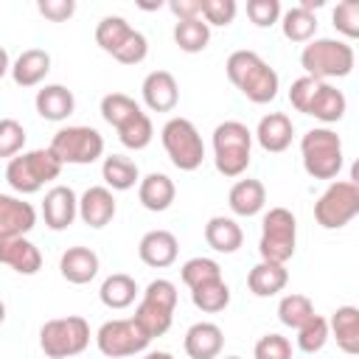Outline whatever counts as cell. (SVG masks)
<instances>
[{"instance_id": "1", "label": "cell", "mask_w": 359, "mask_h": 359, "mask_svg": "<svg viewBox=\"0 0 359 359\" xmlns=\"http://www.w3.org/2000/svg\"><path fill=\"white\" fill-rule=\"evenodd\" d=\"M224 70H227V79L252 104H269L280 90V79L275 67H269L255 50H233L224 62Z\"/></svg>"}, {"instance_id": "2", "label": "cell", "mask_w": 359, "mask_h": 359, "mask_svg": "<svg viewBox=\"0 0 359 359\" xmlns=\"http://www.w3.org/2000/svg\"><path fill=\"white\" fill-rule=\"evenodd\" d=\"M353 48L342 39H331V36H320L306 42L303 53H300V65L306 70V76L317 79V81H328V79H342L353 70Z\"/></svg>"}, {"instance_id": "3", "label": "cell", "mask_w": 359, "mask_h": 359, "mask_svg": "<svg viewBox=\"0 0 359 359\" xmlns=\"http://www.w3.org/2000/svg\"><path fill=\"white\" fill-rule=\"evenodd\" d=\"M303 168L314 180H334L342 171V140L328 126H314L300 137Z\"/></svg>"}, {"instance_id": "4", "label": "cell", "mask_w": 359, "mask_h": 359, "mask_svg": "<svg viewBox=\"0 0 359 359\" xmlns=\"http://www.w3.org/2000/svg\"><path fill=\"white\" fill-rule=\"evenodd\" d=\"M252 132L241 121H224L213 129V163L224 177H241L250 165Z\"/></svg>"}, {"instance_id": "5", "label": "cell", "mask_w": 359, "mask_h": 359, "mask_svg": "<svg viewBox=\"0 0 359 359\" xmlns=\"http://www.w3.org/2000/svg\"><path fill=\"white\" fill-rule=\"evenodd\" d=\"M62 174V163L53 157L50 149H31L20 151L6 165V182L17 194H36L45 182L56 180Z\"/></svg>"}, {"instance_id": "6", "label": "cell", "mask_w": 359, "mask_h": 359, "mask_svg": "<svg viewBox=\"0 0 359 359\" xmlns=\"http://www.w3.org/2000/svg\"><path fill=\"white\" fill-rule=\"evenodd\" d=\"M174 309H177V286L165 278H157L143 289V297H140L132 317L154 339V337H163L171 328Z\"/></svg>"}, {"instance_id": "7", "label": "cell", "mask_w": 359, "mask_h": 359, "mask_svg": "<svg viewBox=\"0 0 359 359\" xmlns=\"http://www.w3.org/2000/svg\"><path fill=\"white\" fill-rule=\"evenodd\" d=\"M90 345V325L84 317H56L39 328V348L48 359H70L79 356Z\"/></svg>"}, {"instance_id": "8", "label": "cell", "mask_w": 359, "mask_h": 359, "mask_svg": "<svg viewBox=\"0 0 359 359\" xmlns=\"http://www.w3.org/2000/svg\"><path fill=\"white\" fill-rule=\"evenodd\" d=\"M294 244H297L294 213L286 208H269L264 213V222H261V241H258L261 261L286 264L294 255Z\"/></svg>"}, {"instance_id": "9", "label": "cell", "mask_w": 359, "mask_h": 359, "mask_svg": "<svg viewBox=\"0 0 359 359\" xmlns=\"http://www.w3.org/2000/svg\"><path fill=\"white\" fill-rule=\"evenodd\" d=\"M48 149L62 165H90L104 154V137L93 126H62Z\"/></svg>"}, {"instance_id": "10", "label": "cell", "mask_w": 359, "mask_h": 359, "mask_svg": "<svg viewBox=\"0 0 359 359\" xmlns=\"http://www.w3.org/2000/svg\"><path fill=\"white\" fill-rule=\"evenodd\" d=\"M163 149L168 154V160L180 168V171H196L205 160V143L202 135L196 132V126L188 118H168L163 132H160Z\"/></svg>"}, {"instance_id": "11", "label": "cell", "mask_w": 359, "mask_h": 359, "mask_svg": "<svg viewBox=\"0 0 359 359\" xmlns=\"http://www.w3.org/2000/svg\"><path fill=\"white\" fill-rule=\"evenodd\" d=\"M359 213V185L353 180H337L331 182L320 199L314 202V219L325 230L345 227Z\"/></svg>"}, {"instance_id": "12", "label": "cell", "mask_w": 359, "mask_h": 359, "mask_svg": "<svg viewBox=\"0 0 359 359\" xmlns=\"http://www.w3.org/2000/svg\"><path fill=\"white\" fill-rule=\"evenodd\" d=\"M151 342V337L135 323V317L126 320H107L98 334H95V345L104 356L109 359H123V356H135L140 351H146V345Z\"/></svg>"}, {"instance_id": "13", "label": "cell", "mask_w": 359, "mask_h": 359, "mask_svg": "<svg viewBox=\"0 0 359 359\" xmlns=\"http://www.w3.org/2000/svg\"><path fill=\"white\" fill-rule=\"evenodd\" d=\"M79 216V196L70 185H53L42 199V219L50 230H67Z\"/></svg>"}, {"instance_id": "14", "label": "cell", "mask_w": 359, "mask_h": 359, "mask_svg": "<svg viewBox=\"0 0 359 359\" xmlns=\"http://www.w3.org/2000/svg\"><path fill=\"white\" fill-rule=\"evenodd\" d=\"M115 210L118 205L107 185H93L79 196V219L93 230L107 227L115 219Z\"/></svg>"}, {"instance_id": "15", "label": "cell", "mask_w": 359, "mask_h": 359, "mask_svg": "<svg viewBox=\"0 0 359 359\" xmlns=\"http://www.w3.org/2000/svg\"><path fill=\"white\" fill-rule=\"evenodd\" d=\"M36 224V210L31 202H22V196L0 194V238L8 236H25Z\"/></svg>"}, {"instance_id": "16", "label": "cell", "mask_w": 359, "mask_h": 359, "mask_svg": "<svg viewBox=\"0 0 359 359\" xmlns=\"http://www.w3.org/2000/svg\"><path fill=\"white\" fill-rule=\"evenodd\" d=\"M143 104L151 109V112H171L180 101V87H177V79L168 73V70H151L146 79H143Z\"/></svg>"}, {"instance_id": "17", "label": "cell", "mask_w": 359, "mask_h": 359, "mask_svg": "<svg viewBox=\"0 0 359 359\" xmlns=\"http://www.w3.org/2000/svg\"><path fill=\"white\" fill-rule=\"evenodd\" d=\"M0 264L11 266L20 275H36L42 269V255L34 241L25 236H8L0 238Z\"/></svg>"}, {"instance_id": "18", "label": "cell", "mask_w": 359, "mask_h": 359, "mask_svg": "<svg viewBox=\"0 0 359 359\" xmlns=\"http://www.w3.org/2000/svg\"><path fill=\"white\" fill-rule=\"evenodd\" d=\"M348 109V98L342 90H337L334 84L328 81H317L314 93L309 95V104L303 109V115H311L323 123H337Z\"/></svg>"}, {"instance_id": "19", "label": "cell", "mask_w": 359, "mask_h": 359, "mask_svg": "<svg viewBox=\"0 0 359 359\" xmlns=\"http://www.w3.org/2000/svg\"><path fill=\"white\" fill-rule=\"evenodd\" d=\"M252 137L258 140V146H261L264 151L280 154V151H286V149L292 146L294 123H292L289 115H283V112H269V115H264V118L258 121Z\"/></svg>"}, {"instance_id": "20", "label": "cell", "mask_w": 359, "mask_h": 359, "mask_svg": "<svg viewBox=\"0 0 359 359\" xmlns=\"http://www.w3.org/2000/svg\"><path fill=\"white\" fill-rule=\"evenodd\" d=\"M182 348L191 359H219L224 348V331L216 323H194L185 331Z\"/></svg>"}, {"instance_id": "21", "label": "cell", "mask_w": 359, "mask_h": 359, "mask_svg": "<svg viewBox=\"0 0 359 359\" xmlns=\"http://www.w3.org/2000/svg\"><path fill=\"white\" fill-rule=\"evenodd\" d=\"M177 252H180V244H177V236L168 233V230H149L140 244H137V255L146 266H154V269H163V266H171L177 261Z\"/></svg>"}, {"instance_id": "22", "label": "cell", "mask_w": 359, "mask_h": 359, "mask_svg": "<svg viewBox=\"0 0 359 359\" xmlns=\"http://www.w3.org/2000/svg\"><path fill=\"white\" fill-rule=\"evenodd\" d=\"M59 272L67 283L84 286L98 275V255L90 247H67L59 258Z\"/></svg>"}, {"instance_id": "23", "label": "cell", "mask_w": 359, "mask_h": 359, "mask_svg": "<svg viewBox=\"0 0 359 359\" xmlns=\"http://www.w3.org/2000/svg\"><path fill=\"white\" fill-rule=\"evenodd\" d=\"M34 107H36L39 118L59 123V121H65V118L73 115L76 98H73V93H70L65 84H45L42 90H36Z\"/></svg>"}, {"instance_id": "24", "label": "cell", "mask_w": 359, "mask_h": 359, "mask_svg": "<svg viewBox=\"0 0 359 359\" xmlns=\"http://www.w3.org/2000/svg\"><path fill=\"white\" fill-rule=\"evenodd\" d=\"M48 70H50V53L42 48H28L14 59L8 73L17 87H36L48 76Z\"/></svg>"}, {"instance_id": "25", "label": "cell", "mask_w": 359, "mask_h": 359, "mask_svg": "<svg viewBox=\"0 0 359 359\" xmlns=\"http://www.w3.org/2000/svg\"><path fill=\"white\" fill-rule=\"evenodd\" d=\"M174 196H177V188H174L171 177H165V174H160V171H151V174H146V177L137 182V199H140V205H143L146 210H151V213L168 210L171 202H174Z\"/></svg>"}, {"instance_id": "26", "label": "cell", "mask_w": 359, "mask_h": 359, "mask_svg": "<svg viewBox=\"0 0 359 359\" xmlns=\"http://www.w3.org/2000/svg\"><path fill=\"white\" fill-rule=\"evenodd\" d=\"M227 205H230V210L236 216H255V213H261L264 205H266V188H264V182L261 180H252V177L238 180L230 188V194H227Z\"/></svg>"}, {"instance_id": "27", "label": "cell", "mask_w": 359, "mask_h": 359, "mask_svg": "<svg viewBox=\"0 0 359 359\" xmlns=\"http://www.w3.org/2000/svg\"><path fill=\"white\" fill-rule=\"evenodd\" d=\"M289 283V272L286 264H272V261H258L250 275H247V286L255 297H272L278 292H283V286Z\"/></svg>"}, {"instance_id": "28", "label": "cell", "mask_w": 359, "mask_h": 359, "mask_svg": "<svg viewBox=\"0 0 359 359\" xmlns=\"http://www.w3.org/2000/svg\"><path fill=\"white\" fill-rule=\"evenodd\" d=\"M328 334H334L337 345L345 353H359V309L356 306H339L328 320Z\"/></svg>"}, {"instance_id": "29", "label": "cell", "mask_w": 359, "mask_h": 359, "mask_svg": "<svg viewBox=\"0 0 359 359\" xmlns=\"http://www.w3.org/2000/svg\"><path fill=\"white\" fill-rule=\"evenodd\" d=\"M205 241H208L210 250L230 255V252H236L241 247L244 233H241V227H238L236 219H230V216H213L205 224Z\"/></svg>"}, {"instance_id": "30", "label": "cell", "mask_w": 359, "mask_h": 359, "mask_svg": "<svg viewBox=\"0 0 359 359\" xmlns=\"http://www.w3.org/2000/svg\"><path fill=\"white\" fill-rule=\"evenodd\" d=\"M101 177H104V182H107L109 191H129V188H135V185L140 182L137 165H135L129 157H123V154H109V157H104Z\"/></svg>"}, {"instance_id": "31", "label": "cell", "mask_w": 359, "mask_h": 359, "mask_svg": "<svg viewBox=\"0 0 359 359\" xmlns=\"http://www.w3.org/2000/svg\"><path fill=\"white\" fill-rule=\"evenodd\" d=\"M137 292H140V289H137L135 278H129V275H123V272H115V275H109V278L101 283L98 297H101V303H104L107 309L121 311V309H126V306L135 303Z\"/></svg>"}, {"instance_id": "32", "label": "cell", "mask_w": 359, "mask_h": 359, "mask_svg": "<svg viewBox=\"0 0 359 359\" xmlns=\"http://www.w3.org/2000/svg\"><path fill=\"white\" fill-rule=\"evenodd\" d=\"M174 42L180 50L185 53H199L208 48L210 42V28L202 17H194V20H177L174 25Z\"/></svg>"}, {"instance_id": "33", "label": "cell", "mask_w": 359, "mask_h": 359, "mask_svg": "<svg viewBox=\"0 0 359 359\" xmlns=\"http://www.w3.org/2000/svg\"><path fill=\"white\" fill-rule=\"evenodd\" d=\"M280 28L289 42H311L317 34V14H311L300 6H292L289 11H283Z\"/></svg>"}, {"instance_id": "34", "label": "cell", "mask_w": 359, "mask_h": 359, "mask_svg": "<svg viewBox=\"0 0 359 359\" xmlns=\"http://www.w3.org/2000/svg\"><path fill=\"white\" fill-rule=\"evenodd\" d=\"M132 31H135V28H132L123 17L109 14V17H101V22L95 25V42H98V48H101V50L115 53V50L129 39V34H132Z\"/></svg>"}, {"instance_id": "35", "label": "cell", "mask_w": 359, "mask_h": 359, "mask_svg": "<svg viewBox=\"0 0 359 359\" xmlns=\"http://www.w3.org/2000/svg\"><path fill=\"white\" fill-rule=\"evenodd\" d=\"M140 112V104L135 98H129L126 93H107L101 98V118L112 126V129H121L132 115Z\"/></svg>"}, {"instance_id": "36", "label": "cell", "mask_w": 359, "mask_h": 359, "mask_svg": "<svg viewBox=\"0 0 359 359\" xmlns=\"http://www.w3.org/2000/svg\"><path fill=\"white\" fill-rule=\"evenodd\" d=\"M118 132V140L126 146V149H132V151H140V149H146L149 143H151V137H154V126H151V121H149V115L140 109L137 115H132L121 129H115Z\"/></svg>"}, {"instance_id": "37", "label": "cell", "mask_w": 359, "mask_h": 359, "mask_svg": "<svg viewBox=\"0 0 359 359\" xmlns=\"http://www.w3.org/2000/svg\"><path fill=\"white\" fill-rule=\"evenodd\" d=\"M191 300L199 311L205 314H216V311H224L227 303H230V286L224 280H213V283H205V286H196L191 289Z\"/></svg>"}, {"instance_id": "38", "label": "cell", "mask_w": 359, "mask_h": 359, "mask_svg": "<svg viewBox=\"0 0 359 359\" xmlns=\"http://www.w3.org/2000/svg\"><path fill=\"white\" fill-rule=\"evenodd\" d=\"M314 317V306L306 294H283L280 303H278V320L286 325V328H300L306 325L309 320Z\"/></svg>"}, {"instance_id": "39", "label": "cell", "mask_w": 359, "mask_h": 359, "mask_svg": "<svg viewBox=\"0 0 359 359\" xmlns=\"http://www.w3.org/2000/svg\"><path fill=\"white\" fill-rule=\"evenodd\" d=\"M182 275V283L188 289H196V286H205V283H213V280H222V266L213 261V258H191L182 264L180 269Z\"/></svg>"}, {"instance_id": "40", "label": "cell", "mask_w": 359, "mask_h": 359, "mask_svg": "<svg viewBox=\"0 0 359 359\" xmlns=\"http://www.w3.org/2000/svg\"><path fill=\"white\" fill-rule=\"evenodd\" d=\"M328 320L325 317H320V314H314L306 325H300L297 328V348L303 351V353H317V351H323V345L328 342Z\"/></svg>"}, {"instance_id": "41", "label": "cell", "mask_w": 359, "mask_h": 359, "mask_svg": "<svg viewBox=\"0 0 359 359\" xmlns=\"http://www.w3.org/2000/svg\"><path fill=\"white\" fill-rule=\"evenodd\" d=\"M25 146V129L14 118H0V157H17Z\"/></svg>"}, {"instance_id": "42", "label": "cell", "mask_w": 359, "mask_h": 359, "mask_svg": "<svg viewBox=\"0 0 359 359\" xmlns=\"http://www.w3.org/2000/svg\"><path fill=\"white\" fill-rule=\"evenodd\" d=\"M334 28L339 31V34H345L348 39H353V36H359V3L356 0H342V3H337V8H334Z\"/></svg>"}, {"instance_id": "43", "label": "cell", "mask_w": 359, "mask_h": 359, "mask_svg": "<svg viewBox=\"0 0 359 359\" xmlns=\"http://www.w3.org/2000/svg\"><path fill=\"white\" fill-rule=\"evenodd\" d=\"M236 0H202V20L210 25H230L236 20Z\"/></svg>"}, {"instance_id": "44", "label": "cell", "mask_w": 359, "mask_h": 359, "mask_svg": "<svg viewBox=\"0 0 359 359\" xmlns=\"http://www.w3.org/2000/svg\"><path fill=\"white\" fill-rule=\"evenodd\" d=\"M255 359H292V342L280 334H264L255 342Z\"/></svg>"}, {"instance_id": "45", "label": "cell", "mask_w": 359, "mask_h": 359, "mask_svg": "<svg viewBox=\"0 0 359 359\" xmlns=\"http://www.w3.org/2000/svg\"><path fill=\"white\" fill-rule=\"evenodd\" d=\"M146 53H149V42H146V36H143L140 31H132L129 39L112 53V59H118L121 65H140V62L146 59Z\"/></svg>"}, {"instance_id": "46", "label": "cell", "mask_w": 359, "mask_h": 359, "mask_svg": "<svg viewBox=\"0 0 359 359\" xmlns=\"http://www.w3.org/2000/svg\"><path fill=\"white\" fill-rule=\"evenodd\" d=\"M247 17L258 28H269L280 20V3L278 0H250L247 3Z\"/></svg>"}, {"instance_id": "47", "label": "cell", "mask_w": 359, "mask_h": 359, "mask_svg": "<svg viewBox=\"0 0 359 359\" xmlns=\"http://www.w3.org/2000/svg\"><path fill=\"white\" fill-rule=\"evenodd\" d=\"M36 11H39L45 20H50V22H65V20L73 17L76 3H73V0H39V3H36Z\"/></svg>"}, {"instance_id": "48", "label": "cell", "mask_w": 359, "mask_h": 359, "mask_svg": "<svg viewBox=\"0 0 359 359\" xmlns=\"http://www.w3.org/2000/svg\"><path fill=\"white\" fill-rule=\"evenodd\" d=\"M171 14L177 20H194V17H202V0H171L168 3Z\"/></svg>"}, {"instance_id": "49", "label": "cell", "mask_w": 359, "mask_h": 359, "mask_svg": "<svg viewBox=\"0 0 359 359\" xmlns=\"http://www.w3.org/2000/svg\"><path fill=\"white\" fill-rule=\"evenodd\" d=\"M11 70V62H8V53H6V48H0V79L6 76Z\"/></svg>"}, {"instance_id": "50", "label": "cell", "mask_w": 359, "mask_h": 359, "mask_svg": "<svg viewBox=\"0 0 359 359\" xmlns=\"http://www.w3.org/2000/svg\"><path fill=\"white\" fill-rule=\"evenodd\" d=\"M143 359H174V356H171L168 351H149Z\"/></svg>"}, {"instance_id": "51", "label": "cell", "mask_w": 359, "mask_h": 359, "mask_svg": "<svg viewBox=\"0 0 359 359\" xmlns=\"http://www.w3.org/2000/svg\"><path fill=\"white\" fill-rule=\"evenodd\" d=\"M3 320H6V303L0 300V325H3Z\"/></svg>"}, {"instance_id": "52", "label": "cell", "mask_w": 359, "mask_h": 359, "mask_svg": "<svg viewBox=\"0 0 359 359\" xmlns=\"http://www.w3.org/2000/svg\"><path fill=\"white\" fill-rule=\"evenodd\" d=\"M224 359H241V356H224Z\"/></svg>"}]
</instances>
